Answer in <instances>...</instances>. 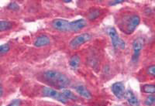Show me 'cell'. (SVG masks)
Masks as SVG:
<instances>
[{
    "label": "cell",
    "mask_w": 155,
    "mask_h": 106,
    "mask_svg": "<svg viewBox=\"0 0 155 106\" xmlns=\"http://www.w3.org/2000/svg\"><path fill=\"white\" fill-rule=\"evenodd\" d=\"M44 78L51 86L57 88H65L70 85V79L65 74L57 71H48L44 74Z\"/></svg>",
    "instance_id": "1"
},
{
    "label": "cell",
    "mask_w": 155,
    "mask_h": 106,
    "mask_svg": "<svg viewBox=\"0 0 155 106\" xmlns=\"http://www.w3.org/2000/svg\"><path fill=\"white\" fill-rule=\"evenodd\" d=\"M107 34L109 37H110V40L112 41V44L115 49L117 48H121L124 49L126 47V43L123 40L120 39V36L116 32V29L114 27H109L107 29Z\"/></svg>",
    "instance_id": "2"
},
{
    "label": "cell",
    "mask_w": 155,
    "mask_h": 106,
    "mask_svg": "<svg viewBox=\"0 0 155 106\" xmlns=\"http://www.w3.org/2000/svg\"><path fill=\"white\" fill-rule=\"evenodd\" d=\"M43 95L45 96V97H49L51 98H54L56 100H58V101L60 102L64 103V104H66L68 102V100L64 95L62 94V92H58V91L54 90V89L49 88V87H45L43 89Z\"/></svg>",
    "instance_id": "3"
},
{
    "label": "cell",
    "mask_w": 155,
    "mask_h": 106,
    "mask_svg": "<svg viewBox=\"0 0 155 106\" xmlns=\"http://www.w3.org/2000/svg\"><path fill=\"white\" fill-rule=\"evenodd\" d=\"M92 39V35L88 33L85 34H81L80 35L77 36V37H74L71 40L70 43H69V47L71 49H76V48L79 47L82 44L88 42Z\"/></svg>",
    "instance_id": "4"
},
{
    "label": "cell",
    "mask_w": 155,
    "mask_h": 106,
    "mask_svg": "<svg viewBox=\"0 0 155 106\" xmlns=\"http://www.w3.org/2000/svg\"><path fill=\"white\" fill-rule=\"evenodd\" d=\"M52 27L61 32H71V22L62 19H57L52 22Z\"/></svg>",
    "instance_id": "5"
},
{
    "label": "cell",
    "mask_w": 155,
    "mask_h": 106,
    "mask_svg": "<svg viewBox=\"0 0 155 106\" xmlns=\"http://www.w3.org/2000/svg\"><path fill=\"white\" fill-rule=\"evenodd\" d=\"M143 44H144V40L142 37H139L137 39L133 42V50H134V54H133L132 60L134 62L137 61L139 58L140 53L141 50L143 49Z\"/></svg>",
    "instance_id": "6"
},
{
    "label": "cell",
    "mask_w": 155,
    "mask_h": 106,
    "mask_svg": "<svg viewBox=\"0 0 155 106\" xmlns=\"http://www.w3.org/2000/svg\"><path fill=\"white\" fill-rule=\"evenodd\" d=\"M140 18L138 15H133L130 17H129L127 23L126 33L127 34H133L136 28L138 27V25L140 24Z\"/></svg>",
    "instance_id": "7"
},
{
    "label": "cell",
    "mask_w": 155,
    "mask_h": 106,
    "mask_svg": "<svg viewBox=\"0 0 155 106\" xmlns=\"http://www.w3.org/2000/svg\"><path fill=\"white\" fill-rule=\"evenodd\" d=\"M112 91L116 98L121 99L125 96V85L123 82H116L112 85Z\"/></svg>",
    "instance_id": "8"
},
{
    "label": "cell",
    "mask_w": 155,
    "mask_h": 106,
    "mask_svg": "<svg viewBox=\"0 0 155 106\" xmlns=\"http://www.w3.org/2000/svg\"><path fill=\"white\" fill-rule=\"evenodd\" d=\"M87 21L83 19L71 22V32H78L87 27Z\"/></svg>",
    "instance_id": "9"
},
{
    "label": "cell",
    "mask_w": 155,
    "mask_h": 106,
    "mask_svg": "<svg viewBox=\"0 0 155 106\" xmlns=\"http://www.w3.org/2000/svg\"><path fill=\"white\" fill-rule=\"evenodd\" d=\"M51 43V39L49 37L46 35H41L37 37L34 40V44L37 47H42L48 46Z\"/></svg>",
    "instance_id": "10"
},
{
    "label": "cell",
    "mask_w": 155,
    "mask_h": 106,
    "mask_svg": "<svg viewBox=\"0 0 155 106\" xmlns=\"http://www.w3.org/2000/svg\"><path fill=\"white\" fill-rule=\"evenodd\" d=\"M124 97L127 98V102L130 106H139L140 101L137 98V96L134 94V92L130 90H127L125 93Z\"/></svg>",
    "instance_id": "11"
},
{
    "label": "cell",
    "mask_w": 155,
    "mask_h": 106,
    "mask_svg": "<svg viewBox=\"0 0 155 106\" xmlns=\"http://www.w3.org/2000/svg\"><path fill=\"white\" fill-rule=\"evenodd\" d=\"M75 91L79 95H81V97L84 98L90 99L92 98L91 92H90L85 86H83V85H78V86H76Z\"/></svg>",
    "instance_id": "12"
},
{
    "label": "cell",
    "mask_w": 155,
    "mask_h": 106,
    "mask_svg": "<svg viewBox=\"0 0 155 106\" xmlns=\"http://www.w3.org/2000/svg\"><path fill=\"white\" fill-rule=\"evenodd\" d=\"M80 62H81V59L80 57L78 56V55H74L71 57V58L70 59V61H69V64H70V67L72 68V69H77L78 67H79Z\"/></svg>",
    "instance_id": "13"
},
{
    "label": "cell",
    "mask_w": 155,
    "mask_h": 106,
    "mask_svg": "<svg viewBox=\"0 0 155 106\" xmlns=\"http://www.w3.org/2000/svg\"><path fill=\"white\" fill-rule=\"evenodd\" d=\"M62 94L64 95V96L68 100H72V101H76V100H78L77 96L70 90L65 89V90H64L63 92H62Z\"/></svg>",
    "instance_id": "14"
},
{
    "label": "cell",
    "mask_w": 155,
    "mask_h": 106,
    "mask_svg": "<svg viewBox=\"0 0 155 106\" xmlns=\"http://www.w3.org/2000/svg\"><path fill=\"white\" fill-rule=\"evenodd\" d=\"M142 91L146 94H155V85H145L142 87Z\"/></svg>",
    "instance_id": "15"
},
{
    "label": "cell",
    "mask_w": 155,
    "mask_h": 106,
    "mask_svg": "<svg viewBox=\"0 0 155 106\" xmlns=\"http://www.w3.org/2000/svg\"><path fill=\"white\" fill-rule=\"evenodd\" d=\"M12 27V23L9 21H3L1 20L0 22V30L1 32H3L5 30H8Z\"/></svg>",
    "instance_id": "16"
},
{
    "label": "cell",
    "mask_w": 155,
    "mask_h": 106,
    "mask_svg": "<svg viewBox=\"0 0 155 106\" xmlns=\"http://www.w3.org/2000/svg\"><path fill=\"white\" fill-rule=\"evenodd\" d=\"M101 14V12L99 9H92L88 14V18L89 20H95V19L99 17Z\"/></svg>",
    "instance_id": "17"
},
{
    "label": "cell",
    "mask_w": 155,
    "mask_h": 106,
    "mask_svg": "<svg viewBox=\"0 0 155 106\" xmlns=\"http://www.w3.org/2000/svg\"><path fill=\"white\" fill-rule=\"evenodd\" d=\"M144 104L147 106L155 105V95H149L146 98Z\"/></svg>",
    "instance_id": "18"
},
{
    "label": "cell",
    "mask_w": 155,
    "mask_h": 106,
    "mask_svg": "<svg viewBox=\"0 0 155 106\" xmlns=\"http://www.w3.org/2000/svg\"><path fill=\"white\" fill-rule=\"evenodd\" d=\"M8 9H11V10H13V11L19 10V5H18L16 2H11V3H9V5H8Z\"/></svg>",
    "instance_id": "19"
},
{
    "label": "cell",
    "mask_w": 155,
    "mask_h": 106,
    "mask_svg": "<svg viewBox=\"0 0 155 106\" xmlns=\"http://www.w3.org/2000/svg\"><path fill=\"white\" fill-rule=\"evenodd\" d=\"M9 49H10V47H9V44L2 45L1 47H0V53H1V54H4V53H7L9 50Z\"/></svg>",
    "instance_id": "20"
},
{
    "label": "cell",
    "mask_w": 155,
    "mask_h": 106,
    "mask_svg": "<svg viewBox=\"0 0 155 106\" xmlns=\"http://www.w3.org/2000/svg\"><path fill=\"white\" fill-rule=\"evenodd\" d=\"M147 73L149 75H151V76L155 77V65H151L149 67H147Z\"/></svg>",
    "instance_id": "21"
},
{
    "label": "cell",
    "mask_w": 155,
    "mask_h": 106,
    "mask_svg": "<svg viewBox=\"0 0 155 106\" xmlns=\"http://www.w3.org/2000/svg\"><path fill=\"white\" fill-rule=\"evenodd\" d=\"M9 106H20V101L19 100H15L9 104Z\"/></svg>",
    "instance_id": "22"
},
{
    "label": "cell",
    "mask_w": 155,
    "mask_h": 106,
    "mask_svg": "<svg viewBox=\"0 0 155 106\" xmlns=\"http://www.w3.org/2000/svg\"><path fill=\"white\" fill-rule=\"evenodd\" d=\"M124 1L123 0H116V1H113V2H109V5H116V4H119V3H121V2H123Z\"/></svg>",
    "instance_id": "23"
},
{
    "label": "cell",
    "mask_w": 155,
    "mask_h": 106,
    "mask_svg": "<svg viewBox=\"0 0 155 106\" xmlns=\"http://www.w3.org/2000/svg\"><path fill=\"white\" fill-rule=\"evenodd\" d=\"M3 95V88H2V86H1V97Z\"/></svg>",
    "instance_id": "24"
}]
</instances>
